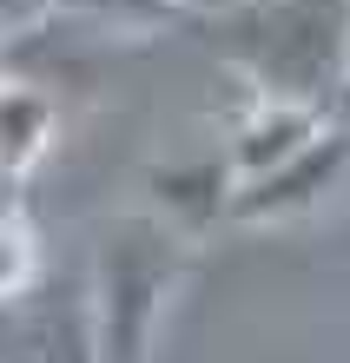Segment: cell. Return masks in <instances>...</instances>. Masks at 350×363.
I'll list each match as a JSON object with an SVG mask.
<instances>
[{
    "mask_svg": "<svg viewBox=\"0 0 350 363\" xmlns=\"http://www.w3.org/2000/svg\"><path fill=\"white\" fill-rule=\"evenodd\" d=\"M146 185H152V205H159V218L185 225L192 238H199V231H205L212 218H225V211H231V191H238V179H231V159L152 165V172H146Z\"/></svg>",
    "mask_w": 350,
    "mask_h": 363,
    "instance_id": "cell-6",
    "label": "cell"
},
{
    "mask_svg": "<svg viewBox=\"0 0 350 363\" xmlns=\"http://www.w3.org/2000/svg\"><path fill=\"white\" fill-rule=\"evenodd\" d=\"M185 7H192V20H199V13H218V7H231V0H185Z\"/></svg>",
    "mask_w": 350,
    "mask_h": 363,
    "instance_id": "cell-9",
    "label": "cell"
},
{
    "mask_svg": "<svg viewBox=\"0 0 350 363\" xmlns=\"http://www.w3.org/2000/svg\"><path fill=\"white\" fill-rule=\"evenodd\" d=\"M33 284H40V238H33L20 199L0 191V311L33 297Z\"/></svg>",
    "mask_w": 350,
    "mask_h": 363,
    "instance_id": "cell-8",
    "label": "cell"
},
{
    "mask_svg": "<svg viewBox=\"0 0 350 363\" xmlns=\"http://www.w3.org/2000/svg\"><path fill=\"white\" fill-rule=\"evenodd\" d=\"M205 47L265 99L331 106L350 86V0H231L199 13Z\"/></svg>",
    "mask_w": 350,
    "mask_h": 363,
    "instance_id": "cell-1",
    "label": "cell"
},
{
    "mask_svg": "<svg viewBox=\"0 0 350 363\" xmlns=\"http://www.w3.org/2000/svg\"><path fill=\"white\" fill-rule=\"evenodd\" d=\"M324 119H337V113H324V106H297V99H265V93H251L245 113H238V125H231V145H225L231 179H258V172H271V165H284L297 145H311V139L324 133Z\"/></svg>",
    "mask_w": 350,
    "mask_h": 363,
    "instance_id": "cell-4",
    "label": "cell"
},
{
    "mask_svg": "<svg viewBox=\"0 0 350 363\" xmlns=\"http://www.w3.org/2000/svg\"><path fill=\"white\" fill-rule=\"evenodd\" d=\"M60 145V99L33 79L0 73V185H20L27 172H40Z\"/></svg>",
    "mask_w": 350,
    "mask_h": 363,
    "instance_id": "cell-5",
    "label": "cell"
},
{
    "mask_svg": "<svg viewBox=\"0 0 350 363\" xmlns=\"http://www.w3.org/2000/svg\"><path fill=\"white\" fill-rule=\"evenodd\" d=\"M0 73H7V47H0Z\"/></svg>",
    "mask_w": 350,
    "mask_h": 363,
    "instance_id": "cell-10",
    "label": "cell"
},
{
    "mask_svg": "<svg viewBox=\"0 0 350 363\" xmlns=\"http://www.w3.org/2000/svg\"><path fill=\"white\" fill-rule=\"evenodd\" d=\"M344 165H350V125L344 119H324V133L311 145H297L284 165H271V172H258V179H238L225 218L231 225H284V218H304V211H317L337 191Z\"/></svg>",
    "mask_w": 350,
    "mask_h": 363,
    "instance_id": "cell-3",
    "label": "cell"
},
{
    "mask_svg": "<svg viewBox=\"0 0 350 363\" xmlns=\"http://www.w3.org/2000/svg\"><path fill=\"white\" fill-rule=\"evenodd\" d=\"M47 7L80 20V27L126 33V40H146V33H165L172 20H192L185 0H47Z\"/></svg>",
    "mask_w": 350,
    "mask_h": 363,
    "instance_id": "cell-7",
    "label": "cell"
},
{
    "mask_svg": "<svg viewBox=\"0 0 350 363\" xmlns=\"http://www.w3.org/2000/svg\"><path fill=\"white\" fill-rule=\"evenodd\" d=\"M192 264V231L159 218V211H126L99 238V271H93V330H99V363H146L152 330L165 317V297L179 291Z\"/></svg>",
    "mask_w": 350,
    "mask_h": 363,
    "instance_id": "cell-2",
    "label": "cell"
}]
</instances>
